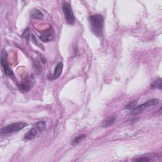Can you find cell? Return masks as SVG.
<instances>
[{
	"mask_svg": "<svg viewBox=\"0 0 162 162\" xmlns=\"http://www.w3.org/2000/svg\"><path fill=\"white\" fill-rule=\"evenodd\" d=\"M89 23L91 30L98 36H102L103 34L104 18L101 14H96L89 17Z\"/></svg>",
	"mask_w": 162,
	"mask_h": 162,
	"instance_id": "cell-1",
	"label": "cell"
},
{
	"mask_svg": "<svg viewBox=\"0 0 162 162\" xmlns=\"http://www.w3.org/2000/svg\"><path fill=\"white\" fill-rule=\"evenodd\" d=\"M26 126H27V123L26 122H19L12 123L9 125L4 127L1 130V133L2 134H9L10 133H16L23 129Z\"/></svg>",
	"mask_w": 162,
	"mask_h": 162,
	"instance_id": "cell-2",
	"label": "cell"
},
{
	"mask_svg": "<svg viewBox=\"0 0 162 162\" xmlns=\"http://www.w3.org/2000/svg\"><path fill=\"white\" fill-rule=\"evenodd\" d=\"M63 12L65 15V18L68 24L72 25L75 22L74 15L71 5L67 2H65L62 6Z\"/></svg>",
	"mask_w": 162,
	"mask_h": 162,
	"instance_id": "cell-3",
	"label": "cell"
},
{
	"mask_svg": "<svg viewBox=\"0 0 162 162\" xmlns=\"http://www.w3.org/2000/svg\"><path fill=\"white\" fill-rule=\"evenodd\" d=\"M159 103V99H153L151 100H149V101L146 102V103L138 106L137 107H135L134 109L133 110L132 112H131V114L133 115H138L143 112H144L148 107L150 106H155L157 105Z\"/></svg>",
	"mask_w": 162,
	"mask_h": 162,
	"instance_id": "cell-4",
	"label": "cell"
},
{
	"mask_svg": "<svg viewBox=\"0 0 162 162\" xmlns=\"http://www.w3.org/2000/svg\"><path fill=\"white\" fill-rule=\"evenodd\" d=\"M34 84V79L32 77L27 78L19 85V89L22 92H27L33 86Z\"/></svg>",
	"mask_w": 162,
	"mask_h": 162,
	"instance_id": "cell-5",
	"label": "cell"
},
{
	"mask_svg": "<svg viewBox=\"0 0 162 162\" xmlns=\"http://www.w3.org/2000/svg\"><path fill=\"white\" fill-rule=\"evenodd\" d=\"M1 64L4 69V71L5 74L9 75V76H12L13 75L12 71L10 69V68L9 66V64H8V61H7V53L4 50L2 52V55L1 57Z\"/></svg>",
	"mask_w": 162,
	"mask_h": 162,
	"instance_id": "cell-6",
	"label": "cell"
},
{
	"mask_svg": "<svg viewBox=\"0 0 162 162\" xmlns=\"http://www.w3.org/2000/svg\"><path fill=\"white\" fill-rule=\"evenodd\" d=\"M63 67H64L63 64L61 62H60L57 65L55 70H54V72L52 75V77H51L52 80H55L59 78L60 75L61 74V72H62Z\"/></svg>",
	"mask_w": 162,
	"mask_h": 162,
	"instance_id": "cell-7",
	"label": "cell"
},
{
	"mask_svg": "<svg viewBox=\"0 0 162 162\" xmlns=\"http://www.w3.org/2000/svg\"><path fill=\"white\" fill-rule=\"evenodd\" d=\"M53 29L50 28L47 31L45 32V33L40 36V39L43 42H49L53 39Z\"/></svg>",
	"mask_w": 162,
	"mask_h": 162,
	"instance_id": "cell-8",
	"label": "cell"
},
{
	"mask_svg": "<svg viewBox=\"0 0 162 162\" xmlns=\"http://www.w3.org/2000/svg\"><path fill=\"white\" fill-rule=\"evenodd\" d=\"M37 135V129L36 127H33L25 134L24 139L27 140H31L34 139Z\"/></svg>",
	"mask_w": 162,
	"mask_h": 162,
	"instance_id": "cell-9",
	"label": "cell"
},
{
	"mask_svg": "<svg viewBox=\"0 0 162 162\" xmlns=\"http://www.w3.org/2000/svg\"><path fill=\"white\" fill-rule=\"evenodd\" d=\"M30 17L34 19L41 20L43 18V13L37 9H34L30 13Z\"/></svg>",
	"mask_w": 162,
	"mask_h": 162,
	"instance_id": "cell-10",
	"label": "cell"
},
{
	"mask_svg": "<svg viewBox=\"0 0 162 162\" xmlns=\"http://www.w3.org/2000/svg\"><path fill=\"white\" fill-rule=\"evenodd\" d=\"M162 80L161 79H158L157 81H154L151 84V89H161L162 88Z\"/></svg>",
	"mask_w": 162,
	"mask_h": 162,
	"instance_id": "cell-11",
	"label": "cell"
},
{
	"mask_svg": "<svg viewBox=\"0 0 162 162\" xmlns=\"http://www.w3.org/2000/svg\"><path fill=\"white\" fill-rule=\"evenodd\" d=\"M46 123L45 121H39L36 123L35 127L37 129V130L43 131L46 129Z\"/></svg>",
	"mask_w": 162,
	"mask_h": 162,
	"instance_id": "cell-12",
	"label": "cell"
},
{
	"mask_svg": "<svg viewBox=\"0 0 162 162\" xmlns=\"http://www.w3.org/2000/svg\"><path fill=\"white\" fill-rule=\"evenodd\" d=\"M115 119L113 117H111L110 118L108 119L104 123V127H110L112 125H113V123H115Z\"/></svg>",
	"mask_w": 162,
	"mask_h": 162,
	"instance_id": "cell-13",
	"label": "cell"
},
{
	"mask_svg": "<svg viewBox=\"0 0 162 162\" xmlns=\"http://www.w3.org/2000/svg\"><path fill=\"white\" fill-rule=\"evenodd\" d=\"M85 137H86V136H85V135H80V136H78V137H76L74 139V140L72 141V144L73 145H75L77 144H79L80 142H81L84 140V139L85 138Z\"/></svg>",
	"mask_w": 162,
	"mask_h": 162,
	"instance_id": "cell-14",
	"label": "cell"
},
{
	"mask_svg": "<svg viewBox=\"0 0 162 162\" xmlns=\"http://www.w3.org/2000/svg\"><path fill=\"white\" fill-rule=\"evenodd\" d=\"M136 105V102H130V103H129L126 107V109H133V108H134Z\"/></svg>",
	"mask_w": 162,
	"mask_h": 162,
	"instance_id": "cell-15",
	"label": "cell"
},
{
	"mask_svg": "<svg viewBox=\"0 0 162 162\" xmlns=\"http://www.w3.org/2000/svg\"><path fill=\"white\" fill-rule=\"evenodd\" d=\"M22 36H24V37L26 38V39L28 40V39H29V37H30V34H29V29L26 30L25 31H24V34H23Z\"/></svg>",
	"mask_w": 162,
	"mask_h": 162,
	"instance_id": "cell-16",
	"label": "cell"
},
{
	"mask_svg": "<svg viewBox=\"0 0 162 162\" xmlns=\"http://www.w3.org/2000/svg\"><path fill=\"white\" fill-rule=\"evenodd\" d=\"M136 160H137V161H149V159H148V158H141L137 159Z\"/></svg>",
	"mask_w": 162,
	"mask_h": 162,
	"instance_id": "cell-17",
	"label": "cell"
}]
</instances>
